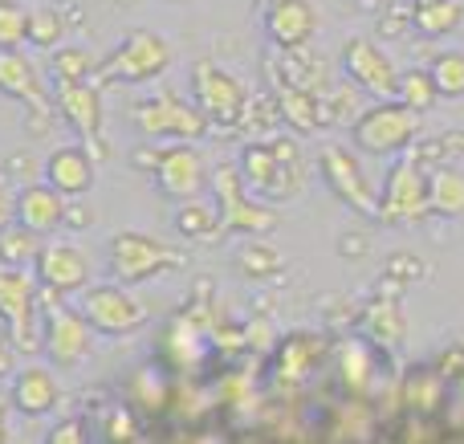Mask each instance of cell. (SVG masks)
Instances as JSON below:
<instances>
[{
    "mask_svg": "<svg viewBox=\"0 0 464 444\" xmlns=\"http://www.w3.org/2000/svg\"><path fill=\"white\" fill-rule=\"evenodd\" d=\"M24 45L45 49V53H53L57 45H65V16L49 5L29 8V13H24Z\"/></svg>",
    "mask_w": 464,
    "mask_h": 444,
    "instance_id": "25",
    "label": "cell"
},
{
    "mask_svg": "<svg viewBox=\"0 0 464 444\" xmlns=\"http://www.w3.org/2000/svg\"><path fill=\"white\" fill-rule=\"evenodd\" d=\"M240 188L261 204L294 200L305 184V163L294 139H265V143H248L237 163Z\"/></svg>",
    "mask_w": 464,
    "mask_h": 444,
    "instance_id": "1",
    "label": "cell"
},
{
    "mask_svg": "<svg viewBox=\"0 0 464 444\" xmlns=\"http://www.w3.org/2000/svg\"><path fill=\"white\" fill-rule=\"evenodd\" d=\"M8 220H13V200H8V196L0 192V228H5Z\"/></svg>",
    "mask_w": 464,
    "mask_h": 444,
    "instance_id": "34",
    "label": "cell"
},
{
    "mask_svg": "<svg viewBox=\"0 0 464 444\" xmlns=\"http://www.w3.org/2000/svg\"><path fill=\"white\" fill-rule=\"evenodd\" d=\"M155 184L163 196L171 200H200L204 188H208V163L196 151V143H171L155 155Z\"/></svg>",
    "mask_w": 464,
    "mask_h": 444,
    "instance_id": "16",
    "label": "cell"
},
{
    "mask_svg": "<svg viewBox=\"0 0 464 444\" xmlns=\"http://www.w3.org/2000/svg\"><path fill=\"white\" fill-rule=\"evenodd\" d=\"M265 78H269V86H273V106H277V114L297 130V135H314V130L326 127L322 102H318V94H314L310 86L289 82L285 73L273 70V65H265Z\"/></svg>",
    "mask_w": 464,
    "mask_h": 444,
    "instance_id": "19",
    "label": "cell"
},
{
    "mask_svg": "<svg viewBox=\"0 0 464 444\" xmlns=\"http://www.w3.org/2000/svg\"><path fill=\"white\" fill-rule=\"evenodd\" d=\"M428 212L457 220L464 217V171L460 168H436L428 176Z\"/></svg>",
    "mask_w": 464,
    "mask_h": 444,
    "instance_id": "23",
    "label": "cell"
},
{
    "mask_svg": "<svg viewBox=\"0 0 464 444\" xmlns=\"http://www.w3.org/2000/svg\"><path fill=\"white\" fill-rule=\"evenodd\" d=\"M33 277L49 298H70L90 285V257L82 245L70 241H45L33 261Z\"/></svg>",
    "mask_w": 464,
    "mask_h": 444,
    "instance_id": "13",
    "label": "cell"
},
{
    "mask_svg": "<svg viewBox=\"0 0 464 444\" xmlns=\"http://www.w3.org/2000/svg\"><path fill=\"white\" fill-rule=\"evenodd\" d=\"M13 372V355H8V347H0V380Z\"/></svg>",
    "mask_w": 464,
    "mask_h": 444,
    "instance_id": "35",
    "label": "cell"
},
{
    "mask_svg": "<svg viewBox=\"0 0 464 444\" xmlns=\"http://www.w3.org/2000/svg\"><path fill=\"white\" fill-rule=\"evenodd\" d=\"M0 444H5V400H0Z\"/></svg>",
    "mask_w": 464,
    "mask_h": 444,
    "instance_id": "36",
    "label": "cell"
},
{
    "mask_svg": "<svg viewBox=\"0 0 464 444\" xmlns=\"http://www.w3.org/2000/svg\"><path fill=\"white\" fill-rule=\"evenodd\" d=\"M176 228L188 241H212L220 233V212L208 200H184L176 212Z\"/></svg>",
    "mask_w": 464,
    "mask_h": 444,
    "instance_id": "28",
    "label": "cell"
},
{
    "mask_svg": "<svg viewBox=\"0 0 464 444\" xmlns=\"http://www.w3.org/2000/svg\"><path fill=\"white\" fill-rule=\"evenodd\" d=\"M37 306H41V285L33 269L0 265V318L8 323V334L21 351L37 343Z\"/></svg>",
    "mask_w": 464,
    "mask_h": 444,
    "instance_id": "12",
    "label": "cell"
},
{
    "mask_svg": "<svg viewBox=\"0 0 464 444\" xmlns=\"http://www.w3.org/2000/svg\"><path fill=\"white\" fill-rule=\"evenodd\" d=\"M318 24H322V16L310 0H273L265 8V37L277 49H289V53L310 45Z\"/></svg>",
    "mask_w": 464,
    "mask_h": 444,
    "instance_id": "18",
    "label": "cell"
},
{
    "mask_svg": "<svg viewBox=\"0 0 464 444\" xmlns=\"http://www.w3.org/2000/svg\"><path fill=\"white\" fill-rule=\"evenodd\" d=\"M78 314L82 323L94 334H111V339H122V334H135L139 326L147 323V310L127 285L119 282H102V285H86L78 294Z\"/></svg>",
    "mask_w": 464,
    "mask_h": 444,
    "instance_id": "7",
    "label": "cell"
},
{
    "mask_svg": "<svg viewBox=\"0 0 464 444\" xmlns=\"http://www.w3.org/2000/svg\"><path fill=\"white\" fill-rule=\"evenodd\" d=\"M343 70L362 94H371L375 102L395 98V82H400V65L392 62L383 45H375L371 37H354L343 45Z\"/></svg>",
    "mask_w": 464,
    "mask_h": 444,
    "instance_id": "14",
    "label": "cell"
},
{
    "mask_svg": "<svg viewBox=\"0 0 464 444\" xmlns=\"http://www.w3.org/2000/svg\"><path fill=\"white\" fill-rule=\"evenodd\" d=\"M281 261H277V253H269V249H248L245 257H240V269H245V274H273V269H277Z\"/></svg>",
    "mask_w": 464,
    "mask_h": 444,
    "instance_id": "33",
    "label": "cell"
},
{
    "mask_svg": "<svg viewBox=\"0 0 464 444\" xmlns=\"http://www.w3.org/2000/svg\"><path fill=\"white\" fill-rule=\"evenodd\" d=\"M45 184L65 200H78L94 188V159L86 155V147H57L45 159Z\"/></svg>",
    "mask_w": 464,
    "mask_h": 444,
    "instance_id": "21",
    "label": "cell"
},
{
    "mask_svg": "<svg viewBox=\"0 0 464 444\" xmlns=\"http://www.w3.org/2000/svg\"><path fill=\"white\" fill-rule=\"evenodd\" d=\"M395 102H403L408 111H416V114L432 111V106L440 102V94H436L428 70H400V82H395Z\"/></svg>",
    "mask_w": 464,
    "mask_h": 444,
    "instance_id": "29",
    "label": "cell"
},
{
    "mask_svg": "<svg viewBox=\"0 0 464 444\" xmlns=\"http://www.w3.org/2000/svg\"><path fill=\"white\" fill-rule=\"evenodd\" d=\"M24 13L21 0H0V49H24Z\"/></svg>",
    "mask_w": 464,
    "mask_h": 444,
    "instance_id": "31",
    "label": "cell"
},
{
    "mask_svg": "<svg viewBox=\"0 0 464 444\" xmlns=\"http://www.w3.org/2000/svg\"><path fill=\"white\" fill-rule=\"evenodd\" d=\"M428 217V171L420 163V155L395 159V168L387 171L383 192H379V220L383 225H416Z\"/></svg>",
    "mask_w": 464,
    "mask_h": 444,
    "instance_id": "9",
    "label": "cell"
},
{
    "mask_svg": "<svg viewBox=\"0 0 464 444\" xmlns=\"http://www.w3.org/2000/svg\"><path fill=\"white\" fill-rule=\"evenodd\" d=\"M354 151L383 159V155H403L420 139V114L408 111L403 102L387 98V102H371L359 119L351 122Z\"/></svg>",
    "mask_w": 464,
    "mask_h": 444,
    "instance_id": "4",
    "label": "cell"
},
{
    "mask_svg": "<svg viewBox=\"0 0 464 444\" xmlns=\"http://www.w3.org/2000/svg\"><path fill=\"white\" fill-rule=\"evenodd\" d=\"M65 208H70V200L57 196L49 184H29V188H21V196L13 200V220L21 228H29V233L49 236L65 225Z\"/></svg>",
    "mask_w": 464,
    "mask_h": 444,
    "instance_id": "20",
    "label": "cell"
},
{
    "mask_svg": "<svg viewBox=\"0 0 464 444\" xmlns=\"http://www.w3.org/2000/svg\"><path fill=\"white\" fill-rule=\"evenodd\" d=\"M62 400L53 372L49 367H21L13 380V408L24 416H49Z\"/></svg>",
    "mask_w": 464,
    "mask_h": 444,
    "instance_id": "22",
    "label": "cell"
},
{
    "mask_svg": "<svg viewBox=\"0 0 464 444\" xmlns=\"http://www.w3.org/2000/svg\"><path fill=\"white\" fill-rule=\"evenodd\" d=\"M212 192H217V212H220V228H237V233H253V236H265L273 233L277 225V212L269 204L253 200V196L240 188V176L232 163L212 171Z\"/></svg>",
    "mask_w": 464,
    "mask_h": 444,
    "instance_id": "11",
    "label": "cell"
},
{
    "mask_svg": "<svg viewBox=\"0 0 464 444\" xmlns=\"http://www.w3.org/2000/svg\"><path fill=\"white\" fill-rule=\"evenodd\" d=\"M192 106L200 111L208 130H237L248 119V90L237 73H228L217 62H196L192 65Z\"/></svg>",
    "mask_w": 464,
    "mask_h": 444,
    "instance_id": "3",
    "label": "cell"
},
{
    "mask_svg": "<svg viewBox=\"0 0 464 444\" xmlns=\"http://www.w3.org/2000/svg\"><path fill=\"white\" fill-rule=\"evenodd\" d=\"M0 94H8L13 102H21L33 119H49L53 111V98L45 90L37 62H33L24 49H0Z\"/></svg>",
    "mask_w": 464,
    "mask_h": 444,
    "instance_id": "17",
    "label": "cell"
},
{
    "mask_svg": "<svg viewBox=\"0 0 464 444\" xmlns=\"http://www.w3.org/2000/svg\"><path fill=\"white\" fill-rule=\"evenodd\" d=\"M106 265H111L114 282L130 290V285L155 282V277L179 269L184 265V253L147 233H114L111 245H106Z\"/></svg>",
    "mask_w": 464,
    "mask_h": 444,
    "instance_id": "5",
    "label": "cell"
},
{
    "mask_svg": "<svg viewBox=\"0 0 464 444\" xmlns=\"http://www.w3.org/2000/svg\"><path fill=\"white\" fill-rule=\"evenodd\" d=\"M411 21L424 37H449L464 24V0H416Z\"/></svg>",
    "mask_w": 464,
    "mask_h": 444,
    "instance_id": "24",
    "label": "cell"
},
{
    "mask_svg": "<svg viewBox=\"0 0 464 444\" xmlns=\"http://www.w3.org/2000/svg\"><path fill=\"white\" fill-rule=\"evenodd\" d=\"M45 444H90L86 424H82L78 416H70V420H62V424H53V429H49Z\"/></svg>",
    "mask_w": 464,
    "mask_h": 444,
    "instance_id": "32",
    "label": "cell"
},
{
    "mask_svg": "<svg viewBox=\"0 0 464 444\" xmlns=\"http://www.w3.org/2000/svg\"><path fill=\"white\" fill-rule=\"evenodd\" d=\"M318 171H322V179H326V188L346 204V208L367 217V220H379V196H375V188H371L367 171H362L359 155L338 147V143H330L318 151Z\"/></svg>",
    "mask_w": 464,
    "mask_h": 444,
    "instance_id": "10",
    "label": "cell"
},
{
    "mask_svg": "<svg viewBox=\"0 0 464 444\" xmlns=\"http://www.w3.org/2000/svg\"><path fill=\"white\" fill-rule=\"evenodd\" d=\"M41 245H45V236H37V233H29V228H21L16 220H8V225L0 228V265L33 269V261H37Z\"/></svg>",
    "mask_w": 464,
    "mask_h": 444,
    "instance_id": "26",
    "label": "cell"
},
{
    "mask_svg": "<svg viewBox=\"0 0 464 444\" xmlns=\"http://www.w3.org/2000/svg\"><path fill=\"white\" fill-rule=\"evenodd\" d=\"M428 78H432V86L440 98H464V53L460 49L436 53L432 65H428Z\"/></svg>",
    "mask_w": 464,
    "mask_h": 444,
    "instance_id": "30",
    "label": "cell"
},
{
    "mask_svg": "<svg viewBox=\"0 0 464 444\" xmlns=\"http://www.w3.org/2000/svg\"><path fill=\"white\" fill-rule=\"evenodd\" d=\"M130 122L147 139H171V143H196L208 135L200 111L176 94V90H155L130 102Z\"/></svg>",
    "mask_w": 464,
    "mask_h": 444,
    "instance_id": "6",
    "label": "cell"
},
{
    "mask_svg": "<svg viewBox=\"0 0 464 444\" xmlns=\"http://www.w3.org/2000/svg\"><path fill=\"white\" fill-rule=\"evenodd\" d=\"M53 106L65 122L73 127V135L82 139L78 147H86L90 159H106V127H102V86L98 82H62L53 86Z\"/></svg>",
    "mask_w": 464,
    "mask_h": 444,
    "instance_id": "8",
    "label": "cell"
},
{
    "mask_svg": "<svg viewBox=\"0 0 464 444\" xmlns=\"http://www.w3.org/2000/svg\"><path fill=\"white\" fill-rule=\"evenodd\" d=\"M49 73H53V86H62V82H94L98 62L82 45H57L49 53Z\"/></svg>",
    "mask_w": 464,
    "mask_h": 444,
    "instance_id": "27",
    "label": "cell"
},
{
    "mask_svg": "<svg viewBox=\"0 0 464 444\" xmlns=\"http://www.w3.org/2000/svg\"><path fill=\"white\" fill-rule=\"evenodd\" d=\"M171 70V45L155 29H130L119 45L98 62V86H147Z\"/></svg>",
    "mask_w": 464,
    "mask_h": 444,
    "instance_id": "2",
    "label": "cell"
},
{
    "mask_svg": "<svg viewBox=\"0 0 464 444\" xmlns=\"http://www.w3.org/2000/svg\"><path fill=\"white\" fill-rule=\"evenodd\" d=\"M90 343H94V331L82 323L78 310L62 306V298H49L45 323H41V347H45V355L57 367H78L90 355Z\"/></svg>",
    "mask_w": 464,
    "mask_h": 444,
    "instance_id": "15",
    "label": "cell"
}]
</instances>
